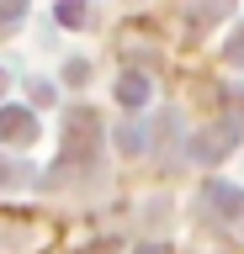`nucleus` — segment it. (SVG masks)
Returning a JSON list of instances; mask_svg holds the SVG:
<instances>
[{
  "label": "nucleus",
  "instance_id": "obj_1",
  "mask_svg": "<svg viewBox=\"0 0 244 254\" xmlns=\"http://www.w3.org/2000/svg\"><path fill=\"white\" fill-rule=\"evenodd\" d=\"M96 148H101V117L90 106H75L64 117V138H59V154L64 159H75V164H90L96 159Z\"/></svg>",
  "mask_w": 244,
  "mask_h": 254
},
{
  "label": "nucleus",
  "instance_id": "obj_2",
  "mask_svg": "<svg viewBox=\"0 0 244 254\" xmlns=\"http://www.w3.org/2000/svg\"><path fill=\"white\" fill-rule=\"evenodd\" d=\"M37 117L32 106H0V143H16V148H27V143H37Z\"/></svg>",
  "mask_w": 244,
  "mask_h": 254
},
{
  "label": "nucleus",
  "instance_id": "obj_3",
  "mask_svg": "<svg viewBox=\"0 0 244 254\" xmlns=\"http://www.w3.org/2000/svg\"><path fill=\"white\" fill-rule=\"evenodd\" d=\"M202 206H218V217H239L244 196L234 186H223V180H207V190H202Z\"/></svg>",
  "mask_w": 244,
  "mask_h": 254
},
{
  "label": "nucleus",
  "instance_id": "obj_4",
  "mask_svg": "<svg viewBox=\"0 0 244 254\" xmlns=\"http://www.w3.org/2000/svg\"><path fill=\"white\" fill-rule=\"evenodd\" d=\"M228 148H234V132H228V127H218V132H202V138H191V154H196V159H207V164H212V159H223Z\"/></svg>",
  "mask_w": 244,
  "mask_h": 254
},
{
  "label": "nucleus",
  "instance_id": "obj_5",
  "mask_svg": "<svg viewBox=\"0 0 244 254\" xmlns=\"http://www.w3.org/2000/svg\"><path fill=\"white\" fill-rule=\"evenodd\" d=\"M117 101H122V106H144L149 101V79L144 74H122L117 79Z\"/></svg>",
  "mask_w": 244,
  "mask_h": 254
},
{
  "label": "nucleus",
  "instance_id": "obj_6",
  "mask_svg": "<svg viewBox=\"0 0 244 254\" xmlns=\"http://www.w3.org/2000/svg\"><path fill=\"white\" fill-rule=\"evenodd\" d=\"M144 143H149V138H144V132H138L133 122L122 127V132H117V148H122V154H144Z\"/></svg>",
  "mask_w": 244,
  "mask_h": 254
},
{
  "label": "nucleus",
  "instance_id": "obj_7",
  "mask_svg": "<svg viewBox=\"0 0 244 254\" xmlns=\"http://www.w3.org/2000/svg\"><path fill=\"white\" fill-rule=\"evenodd\" d=\"M16 180H27V164H16V159H0V186H16Z\"/></svg>",
  "mask_w": 244,
  "mask_h": 254
},
{
  "label": "nucleus",
  "instance_id": "obj_8",
  "mask_svg": "<svg viewBox=\"0 0 244 254\" xmlns=\"http://www.w3.org/2000/svg\"><path fill=\"white\" fill-rule=\"evenodd\" d=\"M59 21H64V27H80V21H85V5H59Z\"/></svg>",
  "mask_w": 244,
  "mask_h": 254
},
{
  "label": "nucleus",
  "instance_id": "obj_9",
  "mask_svg": "<svg viewBox=\"0 0 244 254\" xmlns=\"http://www.w3.org/2000/svg\"><path fill=\"white\" fill-rule=\"evenodd\" d=\"M11 21H21V0L16 5H0V27H11Z\"/></svg>",
  "mask_w": 244,
  "mask_h": 254
},
{
  "label": "nucleus",
  "instance_id": "obj_10",
  "mask_svg": "<svg viewBox=\"0 0 244 254\" xmlns=\"http://www.w3.org/2000/svg\"><path fill=\"white\" fill-rule=\"evenodd\" d=\"M228 59H234V64H244V32L234 37V48H228Z\"/></svg>",
  "mask_w": 244,
  "mask_h": 254
},
{
  "label": "nucleus",
  "instance_id": "obj_11",
  "mask_svg": "<svg viewBox=\"0 0 244 254\" xmlns=\"http://www.w3.org/2000/svg\"><path fill=\"white\" fill-rule=\"evenodd\" d=\"M85 254H112V244H101V249H85Z\"/></svg>",
  "mask_w": 244,
  "mask_h": 254
},
{
  "label": "nucleus",
  "instance_id": "obj_12",
  "mask_svg": "<svg viewBox=\"0 0 244 254\" xmlns=\"http://www.w3.org/2000/svg\"><path fill=\"white\" fill-rule=\"evenodd\" d=\"M138 254H164V249H138Z\"/></svg>",
  "mask_w": 244,
  "mask_h": 254
},
{
  "label": "nucleus",
  "instance_id": "obj_13",
  "mask_svg": "<svg viewBox=\"0 0 244 254\" xmlns=\"http://www.w3.org/2000/svg\"><path fill=\"white\" fill-rule=\"evenodd\" d=\"M0 90H5V69H0Z\"/></svg>",
  "mask_w": 244,
  "mask_h": 254
}]
</instances>
